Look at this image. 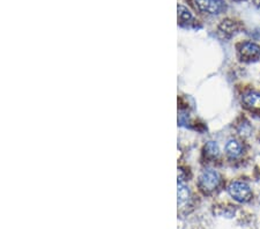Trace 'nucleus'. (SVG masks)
Here are the masks:
<instances>
[{
	"label": "nucleus",
	"mask_w": 260,
	"mask_h": 229,
	"mask_svg": "<svg viewBox=\"0 0 260 229\" xmlns=\"http://www.w3.org/2000/svg\"><path fill=\"white\" fill-rule=\"evenodd\" d=\"M177 10H178V19L180 21V23H185L192 20L191 12L188 11L186 7L179 5Z\"/></svg>",
	"instance_id": "9"
},
{
	"label": "nucleus",
	"mask_w": 260,
	"mask_h": 229,
	"mask_svg": "<svg viewBox=\"0 0 260 229\" xmlns=\"http://www.w3.org/2000/svg\"><path fill=\"white\" fill-rule=\"evenodd\" d=\"M243 103L251 110H260V94L255 91H249L243 96Z\"/></svg>",
	"instance_id": "5"
},
{
	"label": "nucleus",
	"mask_w": 260,
	"mask_h": 229,
	"mask_svg": "<svg viewBox=\"0 0 260 229\" xmlns=\"http://www.w3.org/2000/svg\"><path fill=\"white\" fill-rule=\"evenodd\" d=\"M205 152H206V155L209 157H216L219 155V146H217L215 141H209L205 146Z\"/></svg>",
	"instance_id": "10"
},
{
	"label": "nucleus",
	"mask_w": 260,
	"mask_h": 229,
	"mask_svg": "<svg viewBox=\"0 0 260 229\" xmlns=\"http://www.w3.org/2000/svg\"><path fill=\"white\" fill-rule=\"evenodd\" d=\"M228 191L235 201L240 203H246L252 198L251 189L244 182H233L232 184L229 185Z\"/></svg>",
	"instance_id": "1"
},
{
	"label": "nucleus",
	"mask_w": 260,
	"mask_h": 229,
	"mask_svg": "<svg viewBox=\"0 0 260 229\" xmlns=\"http://www.w3.org/2000/svg\"><path fill=\"white\" fill-rule=\"evenodd\" d=\"M196 7L203 13L220 14L225 8L223 0H193Z\"/></svg>",
	"instance_id": "3"
},
{
	"label": "nucleus",
	"mask_w": 260,
	"mask_h": 229,
	"mask_svg": "<svg viewBox=\"0 0 260 229\" xmlns=\"http://www.w3.org/2000/svg\"><path fill=\"white\" fill-rule=\"evenodd\" d=\"M235 30H236V27H235V23L233 21H229V20H225L223 22L221 23L220 26V31L223 32L224 35H227L228 37L232 36Z\"/></svg>",
	"instance_id": "8"
},
{
	"label": "nucleus",
	"mask_w": 260,
	"mask_h": 229,
	"mask_svg": "<svg viewBox=\"0 0 260 229\" xmlns=\"http://www.w3.org/2000/svg\"><path fill=\"white\" fill-rule=\"evenodd\" d=\"M225 151H227L229 156L237 157L242 154V145L237 140L232 139L228 141L227 146H225Z\"/></svg>",
	"instance_id": "6"
},
{
	"label": "nucleus",
	"mask_w": 260,
	"mask_h": 229,
	"mask_svg": "<svg viewBox=\"0 0 260 229\" xmlns=\"http://www.w3.org/2000/svg\"><path fill=\"white\" fill-rule=\"evenodd\" d=\"M253 3H254V5H255V6L260 7V0H253Z\"/></svg>",
	"instance_id": "11"
},
{
	"label": "nucleus",
	"mask_w": 260,
	"mask_h": 229,
	"mask_svg": "<svg viewBox=\"0 0 260 229\" xmlns=\"http://www.w3.org/2000/svg\"><path fill=\"white\" fill-rule=\"evenodd\" d=\"M188 198H190V190L188 187L184 184L182 180L179 178L178 181V204L180 206L187 203Z\"/></svg>",
	"instance_id": "7"
},
{
	"label": "nucleus",
	"mask_w": 260,
	"mask_h": 229,
	"mask_svg": "<svg viewBox=\"0 0 260 229\" xmlns=\"http://www.w3.org/2000/svg\"><path fill=\"white\" fill-rule=\"evenodd\" d=\"M240 55L245 60H255L260 58V47L252 42H245L241 44Z\"/></svg>",
	"instance_id": "4"
},
{
	"label": "nucleus",
	"mask_w": 260,
	"mask_h": 229,
	"mask_svg": "<svg viewBox=\"0 0 260 229\" xmlns=\"http://www.w3.org/2000/svg\"><path fill=\"white\" fill-rule=\"evenodd\" d=\"M199 184L205 192H212L220 184V175L212 169L204 170L199 177Z\"/></svg>",
	"instance_id": "2"
}]
</instances>
